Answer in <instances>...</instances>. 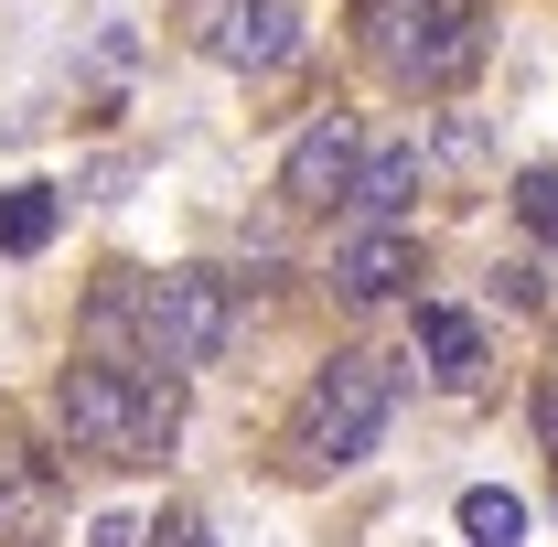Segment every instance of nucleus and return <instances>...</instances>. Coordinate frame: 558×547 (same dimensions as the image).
<instances>
[{
	"instance_id": "13",
	"label": "nucleus",
	"mask_w": 558,
	"mask_h": 547,
	"mask_svg": "<svg viewBox=\"0 0 558 547\" xmlns=\"http://www.w3.org/2000/svg\"><path fill=\"white\" fill-rule=\"evenodd\" d=\"M515 215H526L537 236H558V172H526V183H515Z\"/></svg>"
},
{
	"instance_id": "7",
	"label": "nucleus",
	"mask_w": 558,
	"mask_h": 547,
	"mask_svg": "<svg viewBox=\"0 0 558 547\" xmlns=\"http://www.w3.org/2000/svg\"><path fill=\"white\" fill-rule=\"evenodd\" d=\"M54 526V473L33 462V440L0 418V547H33Z\"/></svg>"
},
{
	"instance_id": "4",
	"label": "nucleus",
	"mask_w": 558,
	"mask_h": 547,
	"mask_svg": "<svg viewBox=\"0 0 558 547\" xmlns=\"http://www.w3.org/2000/svg\"><path fill=\"white\" fill-rule=\"evenodd\" d=\"M226 333H236V290H226L215 269H161L150 290H140V343H150V365H161V376L215 365Z\"/></svg>"
},
{
	"instance_id": "8",
	"label": "nucleus",
	"mask_w": 558,
	"mask_h": 547,
	"mask_svg": "<svg viewBox=\"0 0 558 547\" xmlns=\"http://www.w3.org/2000/svg\"><path fill=\"white\" fill-rule=\"evenodd\" d=\"M398 279H418V247H409V226H365L344 258H333V290L344 301H387Z\"/></svg>"
},
{
	"instance_id": "14",
	"label": "nucleus",
	"mask_w": 558,
	"mask_h": 547,
	"mask_svg": "<svg viewBox=\"0 0 558 547\" xmlns=\"http://www.w3.org/2000/svg\"><path fill=\"white\" fill-rule=\"evenodd\" d=\"M140 537H161V547H215L205 526H194V515H161V526H140Z\"/></svg>"
},
{
	"instance_id": "1",
	"label": "nucleus",
	"mask_w": 558,
	"mask_h": 547,
	"mask_svg": "<svg viewBox=\"0 0 558 547\" xmlns=\"http://www.w3.org/2000/svg\"><path fill=\"white\" fill-rule=\"evenodd\" d=\"M54 409H65L75 451H97V462H161L172 429H183V387L172 376H119V365H65Z\"/></svg>"
},
{
	"instance_id": "5",
	"label": "nucleus",
	"mask_w": 558,
	"mask_h": 547,
	"mask_svg": "<svg viewBox=\"0 0 558 547\" xmlns=\"http://www.w3.org/2000/svg\"><path fill=\"white\" fill-rule=\"evenodd\" d=\"M194 44L236 75H269L301 44V22H290V0H194Z\"/></svg>"
},
{
	"instance_id": "6",
	"label": "nucleus",
	"mask_w": 558,
	"mask_h": 547,
	"mask_svg": "<svg viewBox=\"0 0 558 547\" xmlns=\"http://www.w3.org/2000/svg\"><path fill=\"white\" fill-rule=\"evenodd\" d=\"M354 172H365V130L333 108V119H312V130L290 139V161H279V194H290L301 215H323V205H344V194H354Z\"/></svg>"
},
{
	"instance_id": "15",
	"label": "nucleus",
	"mask_w": 558,
	"mask_h": 547,
	"mask_svg": "<svg viewBox=\"0 0 558 547\" xmlns=\"http://www.w3.org/2000/svg\"><path fill=\"white\" fill-rule=\"evenodd\" d=\"M86 547H140V526H130V515H97V526H86Z\"/></svg>"
},
{
	"instance_id": "10",
	"label": "nucleus",
	"mask_w": 558,
	"mask_h": 547,
	"mask_svg": "<svg viewBox=\"0 0 558 547\" xmlns=\"http://www.w3.org/2000/svg\"><path fill=\"white\" fill-rule=\"evenodd\" d=\"M418 194V139H398V150H365V172H354L344 205L365 215V226H398V205Z\"/></svg>"
},
{
	"instance_id": "3",
	"label": "nucleus",
	"mask_w": 558,
	"mask_h": 547,
	"mask_svg": "<svg viewBox=\"0 0 558 547\" xmlns=\"http://www.w3.org/2000/svg\"><path fill=\"white\" fill-rule=\"evenodd\" d=\"M387 418H398V365L387 354H333L312 376V398H301V462L344 473V462H365L387 440Z\"/></svg>"
},
{
	"instance_id": "11",
	"label": "nucleus",
	"mask_w": 558,
	"mask_h": 547,
	"mask_svg": "<svg viewBox=\"0 0 558 547\" xmlns=\"http://www.w3.org/2000/svg\"><path fill=\"white\" fill-rule=\"evenodd\" d=\"M54 226H65V194H54V183H11V194H0V258H44Z\"/></svg>"
},
{
	"instance_id": "9",
	"label": "nucleus",
	"mask_w": 558,
	"mask_h": 547,
	"mask_svg": "<svg viewBox=\"0 0 558 547\" xmlns=\"http://www.w3.org/2000/svg\"><path fill=\"white\" fill-rule=\"evenodd\" d=\"M418 354H429L440 387H473V376H484V323L451 312V301H418Z\"/></svg>"
},
{
	"instance_id": "2",
	"label": "nucleus",
	"mask_w": 558,
	"mask_h": 547,
	"mask_svg": "<svg viewBox=\"0 0 558 547\" xmlns=\"http://www.w3.org/2000/svg\"><path fill=\"white\" fill-rule=\"evenodd\" d=\"M354 44L398 86H451L484 54V0H354Z\"/></svg>"
},
{
	"instance_id": "12",
	"label": "nucleus",
	"mask_w": 558,
	"mask_h": 547,
	"mask_svg": "<svg viewBox=\"0 0 558 547\" xmlns=\"http://www.w3.org/2000/svg\"><path fill=\"white\" fill-rule=\"evenodd\" d=\"M462 537H473V547H526V494L473 483V494H462Z\"/></svg>"
},
{
	"instance_id": "16",
	"label": "nucleus",
	"mask_w": 558,
	"mask_h": 547,
	"mask_svg": "<svg viewBox=\"0 0 558 547\" xmlns=\"http://www.w3.org/2000/svg\"><path fill=\"white\" fill-rule=\"evenodd\" d=\"M537 429H548V451H558V376H548V398H537Z\"/></svg>"
}]
</instances>
